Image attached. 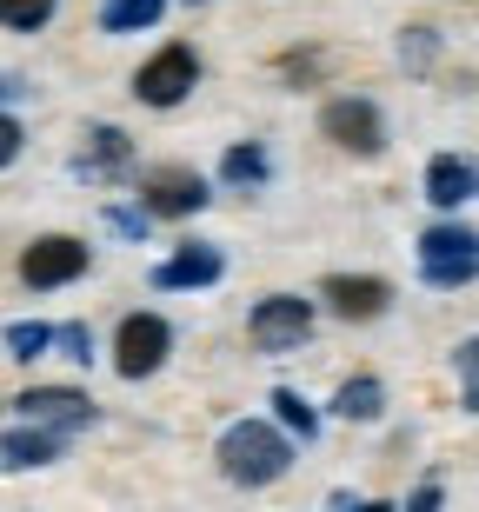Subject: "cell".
Listing matches in <instances>:
<instances>
[{
  "label": "cell",
  "mask_w": 479,
  "mask_h": 512,
  "mask_svg": "<svg viewBox=\"0 0 479 512\" xmlns=\"http://www.w3.org/2000/svg\"><path fill=\"white\" fill-rule=\"evenodd\" d=\"M406 506H413V512H433V506H440V486H420V493L406 499Z\"/></svg>",
  "instance_id": "obj_26"
},
{
  "label": "cell",
  "mask_w": 479,
  "mask_h": 512,
  "mask_svg": "<svg viewBox=\"0 0 479 512\" xmlns=\"http://www.w3.org/2000/svg\"><path fill=\"white\" fill-rule=\"evenodd\" d=\"M160 14H167V0H107V7H100V27H107V34H140V27H154Z\"/></svg>",
  "instance_id": "obj_16"
},
{
  "label": "cell",
  "mask_w": 479,
  "mask_h": 512,
  "mask_svg": "<svg viewBox=\"0 0 479 512\" xmlns=\"http://www.w3.org/2000/svg\"><path fill=\"white\" fill-rule=\"evenodd\" d=\"M87 240H74V233H47V240H34V247L20 253V280L27 286H67L87 273Z\"/></svg>",
  "instance_id": "obj_8"
},
{
  "label": "cell",
  "mask_w": 479,
  "mask_h": 512,
  "mask_svg": "<svg viewBox=\"0 0 479 512\" xmlns=\"http://www.w3.org/2000/svg\"><path fill=\"white\" fill-rule=\"evenodd\" d=\"M220 173H227V187H267V153L247 140V147H233L220 160Z\"/></svg>",
  "instance_id": "obj_19"
},
{
  "label": "cell",
  "mask_w": 479,
  "mask_h": 512,
  "mask_svg": "<svg viewBox=\"0 0 479 512\" xmlns=\"http://www.w3.org/2000/svg\"><path fill=\"white\" fill-rule=\"evenodd\" d=\"M127 160H134V140H127L120 127H94V133H87V147H80V160H74V173H80V180H94V187H107V180L127 173Z\"/></svg>",
  "instance_id": "obj_13"
},
{
  "label": "cell",
  "mask_w": 479,
  "mask_h": 512,
  "mask_svg": "<svg viewBox=\"0 0 479 512\" xmlns=\"http://www.w3.org/2000/svg\"><path fill=\"white\" fill-rule=\"evenodd\" d=\"M433 54H440V34H433V27H406V34H400V60L413 67V74H426Z\"/></svg>",
  "instance_id": "obj_20"
},
{
  "label": "cell",
  "mask_w": 479,
  "mask_h": 512,
  "mask_svg": "<svg viewBox=\"0 0 479 512\" xmlns=\"http://www.w3.org/2000/svg\"><path fill=\"white\" fill-rule=\"evenodd\" d=\"M60 446H67V433L27 419V426H14V433H0V466H7V473H34V466H54Z\"/></svg>",
  "instance_id": "obj_11"
},
{
  "label": "cell",
  "mask_w": 479,
  "mask_h": 512,
  "mask_svg": "<svg viewBox=\"0 0 479 512\" xmlns=\"http://www.w3.org/2000/svg\"><path fill=\"white\" fill-rule=\"evenodd\" d=\"M426 200H433V207H466V200H479V167L460 160V153H433V167H426Z\"/></svg>",
  "instance_id": "obj_14"
},
{
  "label": "cell",
  "mask_w": 479,
  "mask_h": 512,
  "mask_svg": "<svg viewBox=\"0 0 479 512\" xmlns=\"http://www.w3.org/2000/svg\"><path fill=\"white\" fill-rule=\"evenodd\" d=\"M20 419H40V426H54V433H80V426H94V399L74 393V386H34V393L14 399Z\"/></svg>",
  "instance_id": "obj_9"
},
{
  "label": "cell",
  "mask_w": 479,
  "mask_h": 512,
  "mask_svg": "<svg viewBox=\"0 0 479 512\" xmlns=\"http://www.w3.org/2000/svg\"><path fill=\"white\" fill-rule=\"evenodd\" d=\"M273 419H280L287 433H300V439L320 433V413H313V406H307L300 393H293V386H273Z\"/></svg>",
  "instance_id": "obj_18"
},
{
  "label": "cell",
  "mask_w": 479,
  "mask_h": 512,
  "mask_svg": "<svg viewBox=\"0 0 479 512\" xmlns=\"http://www.w3.org/2000/svg\"><path fill=\"white\" fill-rule=\"evenodd\" d=\"M333 413H340V419H360V426H366V419H380V413H386V386L373 380V373L346 380L340 393H333Z\"/></svg>",
  "instance_id": "obj_15"
},
{
  "label": "cell",
  "mask_w": 479,
  "mask_h": 512,
  "mask_svg": "<svg viewBox=\"0 0 479 512\" xmlns=\"http://www.w3.org/2000/svg\"><path fill=\"white\" fill-rule=\"evenodd\" d=\"M320 300H333L340 320H380L393 306V286L373 280V273H326L320 280Z\"/></svg>",
  "instance_id": "obj_10"
},
{
  "label": "cell",
  "mask_w": 479,
  "mask_h": 512,
  "mask_svg": "<svg viewBox=\"0 0 479 512\" xmlns=\"http://www.w3.org/2000/svg\"><path fill=\"white\" fill-rule=\"evenodd\" d=\"M307 333H313V300H300V293H267L253 306V346L260 353H287Z\"/></svg>",
  "instance_id": "obj_5"
},
{
  "label": "cell",
  "mask_w": 479,
  "mask_h": 512,
  "mask_svg": "<svg viewBox=\"0 0 479 512\" xmlns=\"http://www.w3.org/2000/svg\"><path fill=\"white\" fill-rule=\"evenodd\" d=\"M0 340H7V353H14V360H40V353H47V346L60 340V326H40V320H14V326H7V333H0Z\"/></svg>",
  "instance_id": "obj_17"
},
{
  "label": "cell",
  "mask_w": 479,
  "mask_h": 512,
  "mask_svg": "<svg viewBox=\"0 0 479 512\" xmlns=\"http://www.w3.org/2000/svg\"><path fill=\"white\" fill-rule=\"evenodd\" d=\"M213 193L207 180L193 167H154V173H140V207L160 213V220H187V213H200Z\"/></svg>",
  "instance_id": "obj_6"
},
{
  "label": "cell",
  "mask_w": 479,
  "mask_h": 512,
  "mask_svg": "<svg viewBox=\"0 0 479 512\" xmlns=\"http://www.w3.org/2000/svg\"><path fill=\"white\" fill-rule=\"evenodd\" d=\"M14 153H20V120H7V114H0V167H7Z\"/></svg>",
  "instance_id": "obj_25"
},
{
  "label": "cell",
  "mask_w": 479,
  "mask_h": 512,
  "mask_svg": "<svg viewBox=\"0 0 479 512\" xmlns=\"http://www.w3.org/2000/svg\"><path fill=\"white\" fill-rule=\"evenodd\" d=\"M107 227H114V233H127V240H140V233H147V207H114V213H107Z\"/></svg>",
  "instance_id": "obj_24"
},
{
  "label": "cell",
  "mask_w": 479,
  "mask_h": 512,
  "mask_svg": "<svg viewBox=\"0 0 479 512\" xmlns=\"http://www.w3.org/2000/svg\"><path fill=\"white\" fill-rule=\"evenodd\" d=\"M420 280L440 286V293L479 280V233L473 227H426L420 233Z\"/></svg>",
  "instance_id": "obj_2"
},
{
  "label": "cell",
  "mask_w": 479,
  "mask_h": 512,
  "mask_svg": "<svg viewBox=\"0 0 479 512\" xmlns=\"http://www.w3.org/2000/svg\"><path fill=\"white\" fill-rule=\"evenodd\" d=\"M14 94H27V87H20V80H7V74H0V100H14Z\"/></svg>",
  "instance_id": "obj_27"
},
{
  "label": "cell",
  "mask_w": 479,
  "mask_h": 512,
  "mask_svg": "<svg viewBox=\"0 0 479 512\" xmlns=\"http://www.w3.org/2000/svg\"><path fill=\"white\" fill-rule=\"evenodd\" d=\"M193 80H200L193 47H160V54L134 74V94L147 100V107H180V100L193 94Z\"/></svg>",
  "instance_id": "obj_7"
},
{
  "label": "cell",
  "mask_w": 479,
  "mask_h": 512,
  "mask_svg": "<svg viewBox=\"0 0 479 512\" xmlns=\"http://www.w3.org/2000/svg\"><path fill=\"white\" fill-rule=\"evenodd\" d=\"M453 366H460V393H466V413H479V333H473V340H460V353H453Z\"/></svg>",
  "instance_id": "obj_22"
},
{
  "label": "cell",
  "mask_w": 479,
  "mask_h": 512,
  "mask_svg": "<svg viewBox=\"0 0 479 512\" xmlns=\"http://www.w3.org/2000/svg\"><path fill=\"white\" fill-rule=\"evenodd\" d=\"M167 346H173V326L160 320V313H127V320H120V333H114L120 380H147V373H160Z\"/></svg>",
  "instance_id": "obj_4"
},
{
  "label": "cell",
  "mask_w": 479,
  "mask_h": 512,
  "mask_svg": "<svg viewBox=\"0 0 479 512\" xmlns=\"http://www.w3.org/2000/svg\"><path fill=\"white\" fill-rule=\"evenodd\" d=\"M213 459H220V473L233 486H273L293 466V446L267 419H233L227 433H220V446H213Z\"/></svg>",
  "instance_id": "obj_1"
},
{
  "label": "cell",
  "mask_w": 479,
  "mask_h": 512,
  "mask_svg": "<svg viewBox=\"0 0 479 512\" xmlns=\"http://www.w3.org/2000/svg\"><path fill=\"white\" fill-rule=\"evenodd\" d=\"M60 346H67V360H80V366H87V360H94V333H87V326H60Z\"/></svg>",
  "instance_id": "obj_23"
},
{
  "label": "cell",
  "mask_w": 479,
  "mask_h": 512,
  "mask_svg": "<svg viewBox=\"0 0 479 512\" xmlns=\"http://www.w3.org/2000/svg\"><path fill=\"white\" fill-rule=\"evenodd\" d=\"M220 273H227L220 247H207V240H187V247L173 253V260L154 266V286H160V293H180V286H213Z\"/></svg>",
  "instance_id": "obj_12"
},
{
  "label": "cell",
  "mask_w": 479,
  "mask_h": 512,
  "mask_svg": "<svg viewBox=\"0 0 479 512\" xmlns=\"http://www.w3.org/2000/svg\"><path fill=\"white\" fill-rule=\"evenodd\" d=\"M187 7H207V0H187Z\"/></svg>",
  "instance_id": "obj_28"
},
{
  "label": "cell",
  "mask_w": 479,
  "mask_h": 512,
  "mask_svg": "<svg viewBox=\"0 0 479 512\" xmlns=\"http://www.w3.org/2000/svg\"><path fill=\"white\" fill-rule=\"evenodd\" d=\"M0 20H7V27H20V34H34V27H47V20H54V0H0Z\"/></svg>",
  "instance_id": "obj_21"
},
{
  "label": "cell",
  "mask_w": 479,
  "mask_h": 512,
  "mask_svg": "<svg viewBox=\"0 0 479 512\" xmlns=\"http://www.w3.org/2000/svg\"><path fill=\"white\" fill-rule=\"evenodd\" d=\"M320 133L340 153H353V160L386 153V120H380V107H373V100H353V94L326 100V107H320Z\"/></svg>",
  "instance_id": "obj_3"
}]
</instances>
